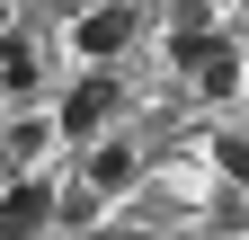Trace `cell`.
<instances>
[{
    "mask_svg": "<svg viewBox=\"0 0 249 240\" xmlns=\"http://www.w3.org/2000/svg\"><path fill=\"white\" fill-rule=\"evenodd\" d=\"M107 116H116V80L98 71V80H80L71 98H62V134H98Z\"/></svg>",
    "mask_w": 249,
    "mask_h": 240,
    "instance_id": "cell-2",
    "label": "cell"
},
{
    "mask_svg": "<svg viewBox=\"0 0 249 240\" xmlns=\"http://www.w3.org/2000/svg\"><path fill=\"white\" fill-rule=\"evenodd\" d=\"M45 214H53V196L36 187V178H18V187H9V240H27V231H45Z\"/></svg>",
    "mask_w": 249,
    "mask_h": 240,
    "instance_id": "cell-3",
    "label": "cell"
},
{
    "mask_svg": "<svg viewBox=\"0 0 249 240\" xmlns=\"http://www.w3.org/2000/svg\"><path fill=\"white\" fill-rule=\"evenodd\" d=\"M124 27H134L124 9H89V18H80V53H116V45H124Z\"/></svg>",
    "mask_w": 249,
    "mask_h": 240,
    "instance_id": "cell-4",
    "label": "cell"
},
{
    "mask_svg": "<svg viewBox=\"0 0 249 240\" xmlns=\"http://www.w3.org/2000/svg\"><path fill=\"white\" fill-rule=\"evenodd\" d=\"M223 169H231V178H249V142H223Z\"/></svg>",
    "mask_w": 249,
    "mask_h": 240,
    "instance_id": "cell-7",
    "label": "cell"
},
{
    "mask_svg": "<svg viewBox=\"0 0 249 240\" xmlns=\"http://www.w3.org/2000/svg\"><path fill=\"white\" fill-rule=\"evenodd\" d=\"M169 53H178L187 71H196V89H205V98H231V89H240L231 45H223V36H205V27H196V36H169Z\"/></svg>",
    "mask_w": 249,
    "mask_h": 240,
    "instance_id": "cell-1",
    "label": "cell"
},
{
    "mask_svg": "<svg viewBox=\"0 0 249 240\" xmlns=\"http://www.w3.org/2000/svg\"><path fill=\"white\" fill-rule=\"evenodd\" d=\"M0 53H9V63H0V71H9V89H36V53H27V36H9Z\"/></svg>",
    "mask_w": 249,
    "mask_h": 240,
    "instance_id": "cell-6",
    "label": "cell"
},
{
    "mask_svg": "<svg viewBox=\"0 0 249 240\" xmlns=\"http://www.w3.org/2000/svg\"><path fill=\"white\" fill-rule=\"evenodd\" d=\"M124 178H134V152H98V160H89V187H98V196L124 187Z\"/></svg>",
    "mask_w": 249,
    "mask_h": 240,
    "instance_id": "cell-5",
    "label": "cell"
}]
</instances>
